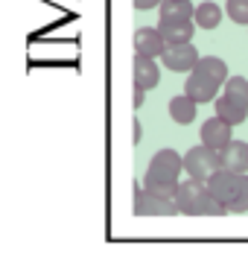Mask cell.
Segmentation results:
<instances>
[{"label":"cell","mask_w":248,"mask_h":260,"mask_svg":"<svg viewBox=\"0 0 248 260\" xmlns=\"http://www.w3.org/2000/svg\"><path fill=\"white\" fill-rule=\"evenodd\" d=\"M213 108L231 126H239L248 120V79L245 76H228L222 94L213 100Z\"/></svg>","instance_id":"277c9868"},{"label":"cell","mask_w":248,"mask_h":260,"mask_svg":"<svg viewBox=\"0 0 248 260\" xmlns=\"http://www.w3.org/2000/svg\"><path fill=\"white\" fill-rule=\"evenodd\" d=\"M172 196H175L178 213H184V216H225L228 213V208L213 196L210 184L201 178H184Z\"/></svg>","instance_id":"6da1fadb"},{"label":"cell","mask_w":248,"mask_h":260,"mask_svg":"<svg viewBox=\"0 0 248 260\" xmlns=\"http://www.w3.org/2000/svg\"><path fill=\"white\" fill-rule=\"evenodd\" d=\"M219 164L231 173H248V143L231 141L225 149H219Z\"/></svg>","instance_id":"8fae6325"},{"label":"cell","mask_w":248,"mask_h":260,"mask_svg":"<svg viewBox=\"0 0 248 260\" xmlns=\"http://www.w3.org/2000/svg\"><path fill=\"white\" fill-rule=\"evenodd\" d=\"M161 18L164 21H190L193 15H196V6H193V0H164L161 6Z\"/></svg>","instance_id":"2e32d148"},{"label":"cell","mask_w":248,"mask_h":260,"mask_svg":"<svg viewBox=\"0 0 248 260\" xmlns=\"http://www.w3.org/2000/svg\"><path fill=\"white\" fill-rule=\"evenodd\" d=\"M131 82L146 88V91H152L161 85V68H158V61L152 56H137L134 53V64H131Z\"/></svg>","instance_id":"30bf717a"},{"label":"cell","mask_w":248,"mask_h":260,"mask_svg":"<svg viewBox=\"0 0 248 260\" xmlns=\"http://www.w3.org/2000/svg\"><path fill=\"white\" fill-rule=\"evenodd\" d=\"M164 68L172 73H190L196 64H199L201 53L196 50V44L193 41H181V44H166L164 50Z\"/></svg>","instance_id":"52a82bcc"},{"label":"cell","mask_w":248,"mask_h":260,"mask_svg":"<svg viewBox=\"0 0 248 260\" xmlns=\"http://www.w3.org/2000/svg\"><path fill=\"white\" fill-rule=\"evenodd\" d=\"M196 21L190 18V21H158V29L164 32L166 44H181V41H193V36H196Z\"/></svg>","instance_id":"4fadbf2b"},{"label":"cell","mask_w":248,"mask_h":260,"mask_svg":"<svg viewBox=\"0 0 248 260\" xmlns=\"http://www.w3.org/2000/svg\"><path fill=\"white\" fill-rule=\"evenodd\" d=\"M184 155H178L175 149H158L152 155V161L146 167L143 184L152 190H164V193H175V187L184 181Z\"/></svg>","instance_id":"7a4b0ae2"},{"label":"cell","mask_w":248,"mask_h":260,"mask_svg":"<svg viewBox=\"0 0 248 260\" xmlns=\"http://www.w3.org/2000/svg\"><path fill=\"white\" fill-rule=\"evenodd\" d=\"M184 170H187V176H193V178L210 181V178L222 170L219 152L210 149V146H204V143H199V146L187 149V155H184Z\"/></svg>","instance_id":"8992f818"},{"label":"cell","mask_w":248,"mask_h":260,"mask_svg":"<svg viewBox=\"0 0 248 260\" xmlns=\"http://www.w3.org/2000/svg\"><path fill=\"white\" fill-rule=\"evenodd\" d=\"M143 138V126H140V120H134V143H140Z\"/></svg>","instance_id":"44dd1931"},{"label":"cell","mask_w":248,"mask_h":260,"mask_svg":"<svg viewBox=\"0 0 248 260\" xmlns=\"http://www.w3.org/2000/svg\"><path fill=\"white\" fill-rule=\"evenodd\" d=\"M134 216H175L178 205L172 193L164 190H152L146 184H134V205H131Z\"/></svg>","instance_id":"5b68a950"},{"label":"cell","mask_w":248,"mask_h":260,"mask_svg":"<svg viewBox=\"0 0 248 260\" xmlns=\"http://www.w3.org/2000/svg\"><path fill=\"white\" fill-rule=\"evenodd\" d=\"M207 184L213 196L228 208V213H248V173L219 170Z\"/></svg>","instance_id":"3957f363"},{"label":"cell","mask_w":248,"mask_h":260,"mask_svg":"<svg viewBox=\"0 0 248 260\" xmlns=\"http://www.w3.org/2000/svg\"><path fill=\"white\" fill-rule=\"evenodd\" d=\"M190 73L207 79V82L216 85V88H225V82H228V64H225V59H216V56H201L199 64Z\"/></svg>","instance_id":"7c38bea8"},{"label":"cell","mask_w":248,"mask_h":260,"mask_svg":"<svg viewBox=\"0 0 248 260\" xmlns=\"http://www.w3.org/2000/svg\"><path fill=\"white\" fill-rule=\"evenodd\" d=\"M143 103H146V88H140V85H134V108H140Z\"/></svg>","instance_id":"ffe728a7"},{"label":"cell","mask_w":248,"mask_h":260,"mask_svg":"<svg viewBox=\"0 0 248 260\" xmlns=\"http://www.w3.org/2000/svg\"><path fill=\"white\" fill-rule=\"evenodd\" d=\"M196 108H199V103L190 94H178L169 100V117L175 120L178 126H190L196 120Z\"/></svg>","instance_id":"5bb4252c"},{"label":"cell","mask_w":248,"mask_h":260,"mask_svg":"<svg viewBox=\"0 0 248 260\" xmlns=\"http://www.w3.org/2000/svg\"><path fill=\"white\" fill-rule=\"evenodd\" d=\"M231 129H234V126H231L228 120H222L219 114H213L210 120H204V123H201V129H199L201 143L219 152V149H225L228 143L234 141V138H231Z\"/></svg>","instance_id":"ba28073f"},{"label":"cell","mask_w":248,"mask_h":260,"mask_svg":"<svg viewBox=\"0 0 248 260\" xmlns=\"http://www.w3.org/2000/svg\"><path fill=\"white\" fill-rule=\"evenodd\" d=\"M184 94H190L199 106H204V103H213L216 96H219V88L216 85H210L207 79H201V76H196V73H187V82H184Z\"/></svg>","instance_id":"9a60e30c"},{"label":"cell","mask_w":248,"mask_h":260,"mask_svg":"<svg viewBox=\"0 0 248 260\" xmlns=\"http://www.w3.org/2000/svg\"><path fill=\"white\" fill-rule=\"evenodd\" d=\"M225 15H228L234 24L248 26V0H228V3H225Z\"/></svg>","instance_id":"ac0fdd59"},{"label":"cell","mask_w":248,"mask_h":260,"mask_svg":"<svg viewBox=\"0 0 248 260\" xmlns=\"http://www.w3.org/2000/svg\"><path fill=\"white\" fill-rule=\"evenodd\" d=\"M193 21L201 26V29H216L219 21H222V6L219 3H213V0H204L196 6V15H193Z\"/></svg>","instance_id":"e0dca14e"},{"label":"cell","mask_w":248,"mask_h":260,"mask_svg":"<svg viewBox=\"0 0 248 260\" xmlns=\"http://www.w3.org/2000/svg\"><path fill=\"white\" fill-rule=\"evenodd\" d=\"M134 3V9H158L164 0H131Z\"/></svg>","instance_id":"d6986e66"},{"label":"cell","mask_w":248,"mask_h":260,"mask_svg":"<svg viewBox=\"0 0 248 260\" xmlns=\"http://www.w3.org/2000/svg\"><path fill=\"white\" fill-rule=\"evenodd\" d=\"M164 50H166V38L158 26H140L134 32V53L137 56H152V59H158V56H164Z\"/></svg>","instance_id":"9c48e42d"}]
</instances>
